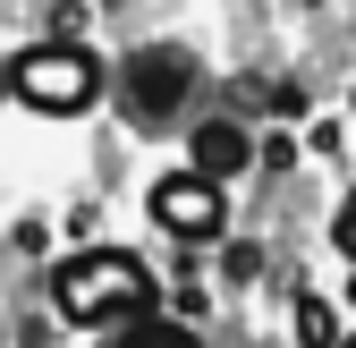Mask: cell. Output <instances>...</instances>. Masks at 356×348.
<instances>
[{
  "label": "cell",
  "mask_w": 356,
  "mask_h": 348,
  "mask_svg": "<svg viewBox=\"0 0 356 348\" xmlns=\"http://www.w3.org/2000/svg\"><path fill=\"white\" fill-rule=\"evenodd\" d=\"M339 348H356V331H348V340H339Z\"/></svg>",
  "instance_id": "cell-11"
},
{
  "label": "cell",
  "mask_w": 356,
  "mask_h": 348,
  "mask_svg": "<svg viewBox=\"0 0 356 348\" xmlns=\"http://www.w3.org/2000/svg\"><path fill=\"white\" fill-rule=\"evenodd\" d=\"M153 221L170 238H220L229 204H220V187L204 179V170H170V179H153Z\"/></svg>",
  "instance_id": "cell-3"
},
{
  "label": "cell",
  "mask_w": 356,
  "mask_h": 348,
  "mask_svg": "<svg viewBox=\"0 0 356 348\" xmlns=\"http://www.w3.org/2000/svg\"><path fill=\"white\" fill-rule=\"evenodd\" d=\"M187 85H195V60L178 52V42H145V52L127 60V111L136 119H170L187 102Z\"/></svg>",
  "instance_id": "cell-4"
},
{
  "label": "cell",
  "mask_w": 356,
  "mask_h": 348,
  "mask_svg": "<svg viewBox=\"0 0 356 348\" xmlns=\"http://www.w3.org/2000/svg\"><path fill=\"white\" fill-rule=\"evenodd\" d=\"M9 94H17L26 111L68 119V111H85V102L102 94V68H94V52H85V42H34V52L9 60Z\"/></svg>",
  "instance_id": "cell-2"
},
{
  "label": "cell",
  "mask_w": 356,
  "mask_h": 348,
  "mask_svg": "<svg viewBox=\"0 0 356 348\" xmlns=\"http://www.w3.org/2000/svg\"><path fill=\"white\" fill-rule=\"evenodd\" d=\"M348 306H356V272H348Z\"/></svg>",
  "instance_id": "cell-9"
},
{
  "label": "cell",
  "mask_w": 356,
  "mask_h": 348,
  "mask_svg": "<svg viewBox=\"0 0 356 348\" xmlns=\"http://www.w3.org/2000/svg\"><path fill=\"white\" fill-rule=\"evenodd\" d=\"M111 348H195V331H178V323H127Z\"/></svg>",
  "instance_id": "cell-7"
},
{
  "label": "cell",
  "mask_w": 356,
  "mask_h": 348,
  "mask_svg": "<svg viewBox=\"0 0 356 348\" xmlns=\"http://www.w3.org/2000/svg\"><path fill=\"white\" fill-rule=\"evenodd\" d=\"M0 102H9V77H0Z\"/></svg>",
  "instance_id": "cell-10"
},
{
  "label": "cell",
  "mask_w": 356,
  "mask_h": 348,
  "mask_svg": "<svg viewBox=\"0 0 356 348\" xmlns=\"http://www.w3.org/2000/svg\"><path fill=\"white\" fill-rule=\"evenodd\" d=\"M297 348H339V315L323 297H297Z\"/></svg>",
  "instance_id": "cell-6"
},
{
  "label": "cell",
  "mask_w": 356,
  "mask_h": 348,
  "mask_svg": "<svg viewBox=\"0 0 356 348\" xmlns=\"http://www.w3.org/2000/svg\"><path fill=\"white\" fill-rule=\"evenodd\" d=\"M246 161H254V136H246L238 119H204V127H195V161H187V170H204L212 187H229Z\"/></svg>",
  "instance_id": "cell-5"
},
{
  "label": "cell",
  "mask_w": 356,
  "mask_h": 348,
  "mask_svg": "<svg viewBox=\"0 0 356 348\" xmlns=\"http://www.w3.org/2000/svg\"><path fill=\"white\" fill-rule=\"evenodd\" d=\"M51 306L68 323H136L153 306V272L127 246H85L51 272Z\"/></svg>",
  "instance_id": "cell-1"
},
{
  "label": "cell",
  "mask_w": 356,
  "mask_h": 348,
  "mask_svg": "<svg viewBox=\"0 0 356 348\" xmlns=\"http://www.w3.org/2000/svg\"><path fill=\"white\" fill-rule=\"evenodd\" d=\"M331 238H339V255H348V264H356V196L331 212Z\"/></svg>",
  "instance_id": "cell-8"
}]
</instances>
